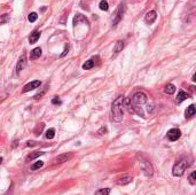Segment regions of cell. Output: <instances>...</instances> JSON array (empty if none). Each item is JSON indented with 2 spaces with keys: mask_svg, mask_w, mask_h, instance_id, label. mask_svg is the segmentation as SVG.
Wrapping results in <instances>:
<instances>
[{
  "mask_svg": "<svg viewBox=\"0 0 196 195\" xmlns=\"http://www.w3.org/2000/svg\"><path fill=\"white\" fill-rule=\"evenodd\" d=\"M188 98H189V94H188V93H186L185 91H179L178 97H177V102H178V103H181L184 100H186V99H188Z\"/></svg>",
  "mask_w": 196,
  "mask_h": 195,
  "instance_id": "obj_14",
  "label": "cell"
},
{
  "mask_svg": "<svg viewBox=\"0 0 196 195\" xmlns=\"http://www.w3.org/2000/svg\"><path fill=\"white\" fill-rule=\"evenodd\" d=\"M52 103H53V104H61V100H60L57 97H55L53 100H52Z\"/></svg>",
  "mask_w": 196,
  "mask_h": 195,
  "instance_id": "obj_29",
  "label": "cell"
},
{
  "mask_svg": "<svg viewBox=\"0 0 196 195\" xmlns=\"http://www.w3.org/2000/svg\"><path fill=\"white\" fill-rule=\"evenodd\" d=\"M6 22H8V15L1 16V17H0V23L2 24V23H6Z\"/></svg>",
  "mask_w": 196,
  "mask_h": 195,
  "instance_id": "obj_28",
  "label": "cell"
},
{
  "mask_svg": "<svg viewBox=\"0 0 196 195\" xmlns=\"http://www.w3.org/2000/svg\"><path fill=\"white\" fill-rule=\"evenodd\" d=\"M180 135H181V131L179 129H171L168 132V138L171 141H177L180 138Z\"/></svg>",
  "mask_w": 196,
  "mask_h": 195,
  "instance_id": "obj_6",
  "label": "cell"
},
{
  "mask_svg": "<svg viewBox=\"0 0 196 195\" xmlns=\"http://www.w3.org/2000/svg\"><path fill=\"white\" fill-rule=\"evenodd\" d=\"M195 180H196V172L195 171H193V172L189 175V183H191L192 185H194L196 183Z\"/></svg>",
  "mask_w": 196,
  "mask_h": 195,
  "instance_id": "obj_26",
  "label": "cell"
},
{
  "mask_svg": "<svg viewBox=\"0 0 196 195\" xmlns=\"http://www.w3.org/2000/svg\"><path fill=\"white\" fill-rule=\"evenodd\" d=\"M124 48V41L123 40H118L114 47V56H116L117 54H119Z\"/></svg>",
  "mask_w": 196,
  "mask_h": 195,
  "instance_id": "obj_11",
  "label": "cell"
},
{
  "mask_svg": "<svg viewBox=\"0 0 196 195\" xmlns=\"http://www.w3.org/2000/svg\"><path fill=\"white\" fill-rule=\"evenodd\" d=\"M147 101H148V98H147V95L143 92H137V93H134V95L131 99V103H132L133 107L143 106L145 103H147Z\"/></svg>",
  "mask_w": 196,
  "mask_h": 195,
  "instance_id": "obj_3",
  "label": "cell"
},
{
  "mask_svg": "<svg viewBox=\"0 0 196 195\" xmlns=\"http://www.w3.org/2000/svg\"><path fill=\"white\" fill-rule=\"evenodd\" d=\"M140 165H141L142 171L146 173V176H148V177H151L153 176L154 170H153V167H151L150 162H148L147 160H145L143 157H141L140 158Z\"/></svg>",
  "mask_w": 196,
  "mask_h": 195,
  "instance_id": "obj_5",
  "label": "cell"
},
{
  "mask_svg": "<svg viewBox=\"0 0 196 195\" xmlns=\"http://www.w3.org/2000/svg\"><path fill=\"white\" fill-rule=\"evenodd\" d=\"M47 87H48V85H46V86H45V89L43 90V92H39L38 94H36V95H34V99H36V100H38V99H40V98L43 97V95L45 94V92L47 91Z\"/></svg>",
  "mask_w": 196,
  "mask_h": 195,
  "instance_id": "obj_27",
  "label": "cell"
},
{
  "mask_svg": "<svg viewBox=\"0 0 196 195\" xmlns=\"http://www.w3.org/2000/svg\"><path fill=\"white\" fill-rule=\"evenodd\" d=\"M43 165H44V162L43 161H37L36 163H33L31 165V170H38V169L43 168Z\"/></svg>",
  "mask_w": 196,
  "mask_h": 195,
  "instance_id": "obj_22",
  "label": "cell"
},
{
  "mask_svg": "<svg viewBox=\"0 0 196 195\" xmlns=\"http://www.w3.org/2000/svg\"><path fill=\"white\" fill-rule=\"evenodd\" d=\"M164 92H165L166 94H173V93L176 92V86H174L173 84H168V85L165 86V89H164Z\"/></svg>",
  "mask_w": 196,
  "mask_h": 195,
  "instance_id": "obj_17",
  "label": "cell"
},
{
  "mask_svg": "<svg viewBox=\"0 0 196 195\" xmlns=\"http://www.w3.org/2000/svg\"><path fill=\"white\" fill-rule=\"evenodd\" d=\"M40 55H41V48H40V47H36L34 49H32V51H31L30 58H31L32 60H36V59L40 58Z\"/></svg>",
  "mask_w": 196,
  "mask_h": 195,
  "instance_id": "obj_13",
  "label": "cell"
},
{
  "mask_svg": "<svg viewBox=\"0 0 196 195\" xmlns=\"http://www.w3.org/2000/svg\"><path fill=\"white\" fill-rule=\"evenodd\" d=\"M99 7H100V9H101V10H104V12H107V10L109 9L108 2H107L105 0H101V1H100V3H99Z\"/></svg>",
  "mask_w": 196,
  "mask_h": 195,
  "instance_id": "obj_20",
  "label": "cell"
},
{
  "mask_svg": "<svg viewBox=\"0 0 196 195\" xmlns=\"http://www.w3.org/2000/svg\"><path fill=\"white\" fill-rule=\"evenodd\" d=\"M110 194V188H101L95 192L94 195H109Z\"/></svg>",
  "mask_w": 196,
  "mask_h": 195,
  "instance_id": "obj_21",
  "label": "cell"
},
{
  "mask_svg": "<svg viewBox=\"0 0 196 195\" xmlns=\"http://www.w3.org/2000/svg\"><path fill=\"white\" fill-rule=\"evenodd\" d=\"M37 18H38L37 13H30L29 16H28V20H29V22H31V23H32V22H36Z\"/></svg>",
  "mask_w": 196,
  "mask_h": 195,
  "instance_id": "obj_23",
  "label": "cell"
},
{
  "mask_svg": "<svg viewBox=\"0 0 196 195\" xmlns=\"http://www.w3.org/2000/svg\"><path fill=\"white\" fill-rule=\"evenodd\" d=\"M25 66H26V54L25 53H23L22 55H21V58H20V60H18V62H17V66H16V72L17 74H20L24 68H25Z\"/></svg>",
  "mask_w": 196,
  "mask_h": 195,
  "instance_id": "obj_7",
  "label": "cell"
},
{
  "mask_svg": "<svg viewBox=\"0 0 196 195\" xmlns=\"http://www.w3.org/2000/svg\"><path fill=\"white\" fill-rule=\"evenodd\" d=\"M39 38H40V31L36 30V31H33V32L31 33V36L29 37V41H30V44H34V43L38 41Z\"/></svg>",
  "mask_w": 196,
  "mask_h": 195,
  "instance_id": "obj_12",
  "label": "cell"
},
{
  "mask_svg": "<svg viewBox=\"0 0 196 195\" xmlns=\"http://www.w3.org/2000/svg\"><path fill=\"white\" fill-rule=\"evenodd\" d=\"M124 10H125V3H120L114 15V18H112V26H116L123 18V15H124Z\"/></svg>",
  "mask_w": 196,
  "mask_h": 195,
  "instance_id": "obj_4",
  "label": "cell"
},
{
  "mask_svg": "<svg viewBox=\"0 0 196 195\" xmlns=\"http://www.w3.org/2000/svg\"><path fill=\"white\" fill-rule=\"evenodd\" d=\"M68 51H69V45H66V47H64V51H63V53L61 54V58H63L67 53H68Z\"/></svg>",
  "mask_w": 196,
  "mask_h": 195,
  "instance_id": "obj_30",
  "label": "cell"
},
{
  "mask_svg": "<svg viewBox=\"0 0 196 195\" xmlns=\"http://www.w3.org/2000/svg\"><path fill=\"white\" fill-rule=\"evenodd\" d=\"M133 180V178L132 177H130V176H125V177H123V178H120V179H118V184L119 185H127V184H130L131 181Z\"/></svg>",
  "mask_w": 196,
  "mask_h": 195,
  "instance_id": "obj_15",
  "label": "cell"
},
{
  "mask_svg": "<svg viewBox=\"0 0 196 195\" xmlns=\"http://www.w3.org/2000/svg\"><path fill=\"white\" fill-rule=\"evenodd\" d=\"M71 157H72V154H70V153H64V154L59 155V156L54 160V163H55V164L64 163V162H68V160H70Z\"/></svg>",
  "mask_w": 196,
  "mask_h": 195,
  "instance_id": "obj_9",
  "label": "cell"
},
{
  "mask_svg": "<svg viewBox=\"0 0 196 195\" xmlns=\"http://www.w3.org/2000/svg\"><path fill=\"white\" fill-rule=\"evenodd\" d=\"M98 133H99V134H103V133H107V129H105V127H101V129L99 130Z\"/></svg>",
  "mask_w": 196,
  "mask_h": 195,
  "instance_id": "obj_31",
  "label": "cell"
},
{
  "mask_svg": "<svg viewBox=\"0 0 196 195\" xmlns=\"http://www.w3.org/2000/svg\"><path fill=\"white\" fill-rule=\"evenodd\" d=\"M195 111H196L195 106H194V104H191V106L186 109V117H188V118H189V117H193V116L195 115Z\"/></svg>",
  "mask_w": 196,
  "mask_h": 195,
  "instance_id": "obj_16",
  "label": "cell"
},
{
  "mask_svg": "<svg viewBox=\"0 0 196 195\" xmlns=\"http://www.w3.org/2000/svg\"><path fill=\"white\" fill-rule=\"evenodd\" d=\"M1 162H2V157L0 156V164H1Z\"/></svg>",
  "mask_w": 196,
  "mask_h": 195,
  "instance_id": "obj_33",
  "label": "cell"
},
{
  "mask_svg": "<svg viewBox=\"0 0 196 195\" xmlns=\"http://www.w3.org/2000/svg\"><path fill=\"white\" fill-rule=\"evenodd\" d=\"M36 145V142L34 141H28V144H26V146L28 147H32V146H34Z\"/></svg>",
  "mask_w": 196,
  "mask_h": 195,
  "instance_id": "obj_32",
  "label": "cell"
},
{
  "mask_svg": "<svg viewBox=\"0 0 196 195\" xmlns=\"http://www.w3.org/2000/svg\"><path fill=\"white\" fill-rule=\"evenodd\" d=\"M40 85H41L40 81H33V82H31V83L26 84V85L23 87V93L30 92V91H32V90H34V89H37V87H39Z\"/></svg>",
  "mask_w": 196,
  "mask_h": 195,
  "instance_id": "obj_8",
  "label": "cell"
},
{
  "mask_svg": "<svg viewBox=\"0 0 196 195\" xmlns=\"http://www.w3.org/2000/svg\"><path fill=\"white\" fill-rule=\"evenodd\" d=\"M189 165H191L189 158H187V157H186V158H182L181 161H179L178 163L174 164V167H173V169H172V175L176 176V177H181V176L185 173L186 169H187Z\"/></svg>",
  "mask_w": 196,
  "mask_h": 195,
  "instance_id": "obj_2",
  "label": "cell"
},
{
  "mask_svg": "<svg viewBox=\"0 0 196 195\" xmlns=\"http://www.w3.org/2000/svg\"><path fill=\"white\" fill-rule=\"evenodd\" d=\"M44 123H41V124H39L37 127H36V130H34V133H36V135H39L41 132H43V130H44Z\"/></svg>",
  "mask_w": 196,
  "mask_h": 195,
  "instance_id": "obj_25",
  "label": "cell"
},
{
  "mask_svg": "<svg viewBox=\"0 0 196 195\" xmlns=\"http://www.w3.org/2000/svg\"><path fill=\"white\" fill-rule=\"evenodd\" d=\"M54 135H55V130H54V129L47 130V132H46V138H47V139H53Z\"/></svg>",
  "mask_w": 196,
  "mask_h": 195,
  "instance_id": "obj_24",
  "label": "cell"
},
{
  "mask_svg": "<svg viewBox=\"0 0 196 195\" xmlns=\"http://www.w3.org/2000/svg\"><path fill=\"white\" fill-rule=\"evenodd\" d=\"M94 67V61L93 60H89V61H86L84 64H83V69L84 70H90V69H92Z\"/></svg>",
  "mask_w": 196,
  "mask_h": 195,
  "instance_id": "obj_18",
  "label": "cell"
},
{
  "mask_svg": "<svg viewBox=\"0 0 196 195\" xmlns=\"http://www.w3.org/2000/svg\"><path fill=\"white\" fill-rule=\"evenodd\" d=\"M156 18H157L156 12H155V10H150V12L147 13V15H146V17H145V21H146L148 24H153V23L156 21Z\"/></svg>",
  "mask_w": 196,
  "mask_h": 195,
  "instance_id": "obj_10",
  "label": "cell"
},
{
  "mask_svg": "<svg viewBox=\"0 0 196 195\" xmlns=\"http://www.w3.org/2000/svg\"><path fill=\"white\" fill-rule=\"evenodd\" d=\"M43 154H44L43 152H36V153H33V154H30V155L26 157V161H32V160H34V158L41 156Z\"/></svg>",
  "mask_w": 196,
  "mask_h": 195,
  "instance_id": "obj_19",
  "label": "cell"
},
{
  "mask_svg": "<svg viewBox=\"0 0 196 195\" xmlns=\"http://www.w3.org/2000/svg\"><path fill=\"white\" fill-rule=\"evenodd\" d=\"M123 107H124V97L119 95L114 102L111 107V114H112V119L115 122H122L123 121Z\"/></svg>",
  "mask_w": 196,
  "mask_h": 195,
  "instance_id": "obj_1",
  "label": "cell"
}]
</instances>
